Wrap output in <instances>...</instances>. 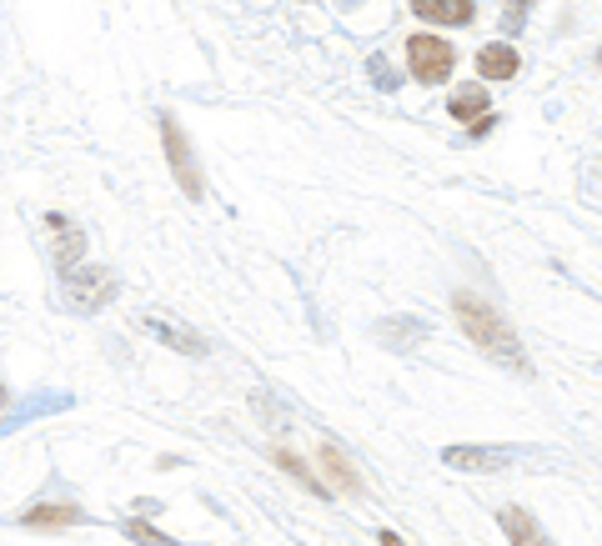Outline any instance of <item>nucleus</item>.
Here are the masks:
<instances>
[{"instance_id":"4","label":"nucleus","mask_w":602,"mask_h":546,"mask_svg":"<svg viewBox=\"0 0 602 546\" xmlns=\"http://www.w3.org/2000/svg\"><path fill=\"white\" fill-rule=\"evenodd\" d=\"M161 141H166V156H171V171H176L181 191H186L191 201H201V196H206V186H201V166H196L191 141H186V131L176 126V116H161Z\"/></svg>"},{"instance_id":"13","label":"nucleus","mask_w":602,"mask_h":546,"mask_svg":"<svg viewBox=\"0 0 602 546\" xmlns=\"http://www.w3.org/2000/svg\"><path fill=\"white\" fill-rule=\"evenodd\" d=\"M447 111H452L457 121H482V116H487V91H482V86H462V91H452Z\"/></svg>"},{"instance_id":"11","label":"nucleus","mask_w":602,"mask_h":546,"mask_svg":"<svg viewBox=\"0 0 602 546\" xmlns=\"http://www.w3.org/2000/svg\"><path fill=\"white\" fill-rule=\"evenodd\" d=\"M81 521V506H71V501H46V506H31L26 516H21V526H76Z\"/></svg>"},{"instance_id":"12","label":"nucleus","mask_w":602,"mask_h":546,"mask_svg":"<svg viewBox=\"0 0 602 546\" xmlns=\"http://www.w3.org/2000/svg\"><path fill=\"white\" fill-rule=\"evenodd\" d=\"M61 406H71V396L66 391H41V396H31L16 416H6V421H0V436H6V431H16L21 421H31V416H46V411H61Z\"/></svg>"},{"instance_id":"5","label":"nucleus","mask_w":602,"mask_h":546,"mask_svg":"<svg viewBox=\"0 0 602 546\" xmlns=\"http://www.w3.org/2000/svg\"><path fill=\"white\" fill-rule=\"evenodd\" d=\"M497 526L507 531L512 546H557V541L542 531V521H537L532 511H522V506H502V511H497Z\"/></svg>"},{"instance_id":"1","label":"nucleus","mask_w":602,"mask_h":546,"mask_svg":"<svg viewBox=\"0 0 602 546\" xmlns=\"http://www.w3.org/2000/svg\"><path fill=\"white\" fill-rule=\"evenodd\" d=\"M452 311H457L462 331L472 336V346H477L487 361H497V366H507V371H517V376H532V361H527L517 331L507 326V316H502L492 301H482L477 291H457V296H452Z\"/></svg>"},{"instance_id":"16","label":"nucleus","mask_w":602,"mask_h":546,"mask_svg":"<svg viewBox=\"0 0 602 546\" xmlns=\"http://www.w3.org/2000/svg\"><path fill=\"white\" fill-rule=\"evenodd\" d=\"M121 531H126V536H131V541H146V546H181V541H171V536H166V531H156V526H151V521H126V526H121Z\"/></svg>"},{"instance_id":"10","label":"nucleus","mask_w":602,"mask_h":546,"mask_svg":"<svg viewBox=\"0 0 602 546\" xmlns=\"http://www.w3.org/2000/svg\"><path fill=\"white\" fill-rule=\"evenodd\" d=\"M146 331H151V336H161L166 346L186 351V356H206V351H211V341H206V336H191L186 326H171V321H156V316L146 321Z\"/></svg>"},{"instance_id":"17","label":"nucleus","mask_w":602,"mask_h":546,"mask_svg":"<svg viewBox=\"0 0 602 546\" xmlns=\"http://www.w3.org/2000/svg\"><path fill=\"white\" fill-rule=\"evenodd\" d=\"M367 71H372V81H377V86H382V91H397V71H392V66H387V61H382V56H377V61H372V66H367Z\"/></svg>"},{"instance_id":"3","label":"nucleus","mask_w":602,"mask_h":546,"mask_svg":"<svg viewBox=\"0 0 602 546\" xmlns=\"http://www.w3.org/2000/svg\"><path fill=\"white\" fill-rule=\"evenodd\" d=\"M111 296H116V276H111V271H71L56 301H61L66 311H81V316H86V311H101Z\"/></svg>"},{"instance_id":"6","label":"nucleus","mask_w":602,"mask_h":546,"mask_svg":"<svg viewBox=\"0 0 602 546\" xmlns=\"http://www.w3.org/2000/svg\"><path fill=\"white\" fill-rule=\"evenodd\" d=\"M442 461L452 471H502V466H512V451H497V446H447Z\"/></svg>"},{"instance_id":"14","label":"nucleus","mask_w":602,"mask_h":546,"mask_svg":"<svg viewBox=\"0 0 602 546\" xmlns=\"http://www.w3.org/2000/svg\"><path fill=\"white\" fill-rule=\"evenodd\" d=\"M317 456H322V466H327V476H332V481H342V486H347V496H362V476H357V471H352V461H347V456H342V451H337V446H322V451H317Z\"/></svg>"},{"instance_id":"9","label":"nucleus","mask_w":602,"mask_h":546,"mask_svg":"<svg viewBox=\"0 0 602 546\" xmlns=\"http://www.w3.org/2000/svg\"><path fill=\"white\" fill-rule=\"evenodd\" d=\"M382 346H397V351H412L417 341H427V321H412V316H392L377 326Z\"/></svg>"},{"instance_id":"18","label":"nucleus","mask_w":602,"mask_h":546,"mask_svg":"<svg viewBox=\"0 0 602 546\" xmlns=\"http://www.w3.org/2000/svg\"><path fill=\"white\" fill-rule=\"evenodd\" d=\"M382 546H407V541H402L397 531H382Z\"/></svg>"},{"instance_id":"2","label":"nucleus","mask_w":602,"mask_h":546,"mask_svg":"<svg viewBox=\"0 0 602 546\" xmlns=\"http://www.w3.org/2000/svg\"><path fill=\"white\" fill-rule=\"evenodd\" d=\"M407 66H412V76L422 86H442L452 76V66H457V51L442 36H412L407 41Z\"/></svg>"},{"instance_id":"7","label":"nucleus","mask_w":602,"mask_h":546,"mask_svg":"<svg viewBox=\"0 0 602 546\" xmlns=\"http://www.w3.org/2000/svg\"><path fill=\"white\" fill-rule=\"evenodd\" d=\"M412 11L432 26H472V0H412Z\"/></svg>"},{"instance_id":"19","label":"nucleus","mask_w":602,"mask_h":546,"mask_svg":"<svg viewBox=\"0 0 602 546\" xmlns=\"http://www.w3.org/2000/svg\"><path fill=\"white\" fill-rule=\"evenodd\" d=\"M0 411H6V386H0Z\"/></svg>"},{"instance_id":"15","label":"nucleus","mask_w":602,"mask_h":546,"mask_svg":"<svg viewBox=\"0 0 602 546\" xmlns=\"http://www.w3.org/2000/svg\"><path fill=\"white\" fill-rule=\"evenodd\" d=\"M271 456H276V466H286V471H291L296 481H307V491H317V496H332V486H327V481H317V476L307 471V461H296V456H291L286 446H276Z\"/></svg>"},{"instance_id":"8","label":"nucleus","mask_w":602,"mask_h":546,"mask_svg":"<svg viewBox=\"0 0 602 546\" xmlns=\"http://www.w3.org/2000/svg\"><path fill=\"white\" fill-rule=\"evenodd\" d=\"M517 66H522V61H517V51H512L507 41H497V46H482V51H477V71H482L487 81H512V76H517Z\"/></svg>"}]
</instances>
